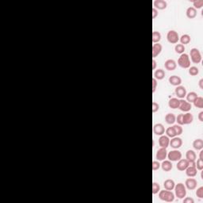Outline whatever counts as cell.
I'll list each match as a JSON object with an SVG mask.
<instances>
[{
    "instance_id": "6da1fadb",
    "label": "cell",
    "mask_w": 203,
    "mask_h": 203,
    "mask_svg": "<svg viewBox=\"0 0 203 203\" xmlns=\"http://www.w3.org/2000/svg\"><path fill=\"white\" fill-rule=\"evenodd\" d=\"M174 190H175V197L179 199H183L187 195V188L182 182H179L178 184H175Z\"/></svg>"
},
{
    "instance_id": "7a4b0ae2",
    "label": "cell",
    "mask_w": 203,
    "mask_h": 203,
    "mask_svg": "<svg viewBox=\"0 0 203 203\" xmlns=\"http://www.w3.org/2000/svg\"><path fill=\"white\" fill-rule=\"evenodd\" d=\"M159 198L160 199L167 202H172L175 200V194L171 190H160L159 192Z\"/></svg>"
},
{
    "instance_id": "3957f363",
    "label": "cell",
    "mask_w": 203,
    "mask_h": 203,
    "mask_svg": "<svg viewBox=\"0 0 203 203\" xmlns=\"http://www.w3.org/2000/svg\"><path fill=\"white\" fill-rule=\"evenodd\" d=\"M178 65L179 67L187 69L190 67V60L189 55L187 53H182L180 55V56L178 59Z\"/></svg>"
},
{
    "instance_id": "277c9868",
    "label": "cell",
    "mask_w": 203,
    "mask_h": 203,
    "mask_svg": "<svg viewBox=\"0 0 203 203\" xmlns=\"http://www.w3.org/2000/svg\"><path fill=\"white\" fill-rule=\"evenodd\" d=\"M190 57L191 61L194 64H199L202 61V54H201L199 49L197 48H193L190 49Z\"/></svg>"
},
{
    "instance_id": "5b68a950",
    "label": "cell",
    "mask_w": 203,
    "mask_h": 203,
    "mask_svg": "<svg viewBox=\"0 0 203 203\" xmlns=\"http://www.w3.org/2000/svg\"><path fill=\"white\" fill-rule=\"evenodd\" d=\"M182 152L179 151L178 149H174L168 152V160L171 162H177L179 161L180 159H182Z\"/></svg>"
},
{
    "instance_id": "8992f818",
    "label": "cell",
    "mask_w": 203,
    "mask_h": 203,
    "mask_svg": "<svg viewBox=\"0 0 203 203\" xmlns=\"http://www.w3.org/2000/svg\"><path fill=\"white\" fill-rule=\"evenodd\" d=\"M167 40L170 44H178L179 40V33L175 30H170L167 33Z\"/></svg>"
},
{
    "instance_id": "52a82bcc",
    "label": "cell",
    "mask_w": 203,
    "mask_h": 203,
    "mask_svg": "<svg viewBox=\"0 0 203 203\" xmlns=\"http://www.w3.org/2000/svg\"><path fill=\"white\" fill-rule=\"evenodd\" d=\"M179 109L182 112H189L190 110H191L192 109V106H191V103L188 102L187 100H184L183 99H179Z\"/></svg>"
},
{
    "instance_id": "ba28073f",
    "label": "cell",
    "mask_w": 203,
    "mask_h": 203,
    "mask_svg": "<svg viewBox=\"0 0 203 203\" xmlns=\"http://www.w3.org/2000/svg\"><path fill=\"white\" fill-rule=\"evenodd\" d=\"M185 187L187 189L190 190H193L196 189L197 185H198V181L194 178V177H189L185 182Z\"/></svg>"
},
{
    "instance_id": "9c48e42d",
    "label": "cell",
    "mask_w": 203,
    "mask_h": 203,
    "mask_svg": "<svg viewBox=\"0 0 203 203\" xmlns=\"http://www.w3.org/2000/svg\"><path fill=\"white\" fill-rule=\"evenodd\" d=\"M169 145L174 149H179L182 145V140L179 137V136H175L172 137L171 140H170V144Z\"/></svg>"
},
{
    "instance_id": "30bf717a",
    "label": "cell",
    "mask_w": 203,
    "mask_h": 203,
    "mask_svg": "<svg viewBox=\"0 0 203 203\" xmlns=\"http://www.w3.org/2000/svg\"><path fill=\"white\" fill-rule=\"evenodd\" d=\"M175 94L177 96V98L179 99H184V97L187 95V89L183 86L179 85L176 87V88L175 89Z\"/></svg>"
},
{
    "instance_id": "8fae6325",
    "label": "cell",
    "mask_w": 203,
    "mask_h": 203,
    "mask_svg": "<svg viewBox=\"0 0 203 203\" xmlns=\"http://www.w3.org/2000/svg\"><path fill=\"white\" fill-rule=\"evenodd\" d=\"M163 50V46L160 43H155V44H153L152 45V58L155 59V57H157L161 53V52Z\"/></svg>"
},
{
    "instance_id": "7c38bea8",
    "label": "cell",
    "mask_w": 203,
    "mask_h": 203,
    "mask_svg": "<svg viewBox=\"0 0 203 203\" xmlns=\"http://www.w3.org/2000/svg\"><path fill=\"white\" fill-rule=\"evenodd\" d=\"M153 133L156 136H162L165 133V128L163 124L161 123H156L153 126Z\"/></svg>"
},
{
    "instance_id": "4fadbf2b",
    "label": "cell",
    "mask_w": 203,
    "mask_h": 203,
    "mask_svg": "<svg viewBox=\"0 0 203 203\" xmlns=\"http://www.w3.org/2000/svg\"><path fill=\"white\" fill-rule=\"evenodd\" d=\"M168 156V151L165 148H160V149L157 150L155 158L158 161H163L165 160Z\"/></svg>"
},
{
    "instance_id": "5bb4252c",
    "label": "cell",
    "mask_w": 203,
    "mask_h": 203,
    "mask_svg": "<svg viewBox=\"0 0 203 203\" xmlns=\"http://www.w3.org/2000/svg\"><path fill=\"white\" fill-rule=\"evenodd\" d=\"M176 164V168L180 171H184L188 168L190 164V162L187 160V159H180Z\"/></svg>"
},
{
    "instance_id": "9a60e30c",
    "label": "cell",
    "mask_w": 203,
    "mask_h": 203,
    "mask_svg": "<svg viewBox=\"0 0 203 203\" xmlns=\"http://www.w3.org/2000/svg\"><path fill=\"white\" fill-rule=\"evenodd\" d=\"M153 6H154V8L156 9L157 11H163L167 8L168 3L165 0H155L153 2Z\"/></svg>"
},
{
    "instance_id": "2e32d148",
    "label": "cell",
    "mask_w": 203,
    "mask_h": 203,
    "mask_svg": "<svg viewBox=\"0 0 203 203\" xmlns=\"http://www.w3.org/2000/svg\"><path fill=\"white\" fill-rule=\"evenodd\" d=\"M164 67H165L166 70L170 71V72H172V71H174V70L176 69V67H177L176 62L175 61V60L172 59L167 60L164 62Z\"/></svg>"
},
{
    "instance_id": "e0dca14e",
    "label": "cell",
    "mask_w": 203,
    "mask_h": 203,
    "mask_svg": "<svg viewBox=\"0 0 203 203\" xmlns=\"http://www.w3.org/2000/svg\"><path fill=\"white\" fill-rule=\"evenodd\" d=\"M170 144V138L167 135H162L159 138V145L160 148H167L169 146Z\"/></svg>"
},
{
    "instance_id": "ac0fdd59",
    "label": "cell",
    "mask_w": 203,
    "mask_h": 203,
    "mask_svg": "<svg viewBox=\"0 0 203 203\" xmlns=\"http://www.w3.org/2000/svg\"><path fill=\"white\" fill-rule=\"evenodd\" d=\"M185 171H186L187 176L190 177H190H195L198 173V170L196 168L195 165H189L188 168L185 170Z\"/></svg>"
},
{
    "instance_id": "d6986e66",
    "label": "cell",
    "mask_w": 203,
    "mask_h": 203,
    "mask_svg": "<svg viewBox=\"0 0 203 203\" xmlns=\"http://www.w3.org/2000/svg\"><path fill=\"white\" fill-rule=\"evenodd\" d=\"M168 81L171 85L175 86V87H178V86L181 85V83H182V79L175 75L170 76L168 79Z\"/></svg>"
},
{
    "instance_id": "ffe728a7",
    "label": "cell",
    "mask_w": 203,
    "mask_h": 203,
    "mask_svg": "<svg viewBox=\"0 0 203 203\" xmlns=\"http://www.w3.org/2000/svg\"><path fill=\"white\" fill-rule=\"evenodd\" d=\"M160 168L163 171L168 172V171H171L172 168H173V164H172V162L169 160H164L160 164Z\"/></svg>"
},
{
    "instance_id": "44dd1931",
    "label": "cell",
    "mask_w": 203,
    "mask_h": 203,
    "mask_svg": "<svg viewBox=\"0 0 203 203\" xmlns=\"http://www.w3.org/2000/svg\"><path fill=\"white\" fill-rule=\"evenodd\" d=\"M196 158H197V155H196V153L194 150L189 149L187 150V152H186V159L189 162H195L196 161Z\"/></svg>"
},
{
    "instance_id": "7402d4cb",
    "label": "cell",
    "mask_w": 203,
    "mask_h": 203,
    "mask_svg": "<svg viewBox=\"0 0 203 203\" xmlns=\"http://www.w3.org/2000/svg\"><path fill=\"white\" fill-rule=\"evenodd\" d=\"M175 181L173 179H166L165 181L163 182V187H164L165 190H173L174 188H175Z\"/></svg>"
},
{
    "instance_id": "603a6c76",
    "label": "cell",
    "mask_w": 203,
    "mask_h": 203,
    "mask_svg": "<svg viewBox=\"0 0 203 203\" xmlns=\"http://www.w3.org/2000/svg\"><path fill=\"white\" fill-rule=\"evenodd\" d=\"M165 77V72L164 70L159 68V69L155 70L154 72V78L156 80H162Z\"/></svg>"
},
{
    "instance_id": "cb8c5ba5",
    "label": "cell",
    "mask_w": 203,
    "mask_h": 203,
    "mask_svg": "<svg viewBox=\"0 0 203 203\" xmlns=\"http://www.w3.org/2000/svg\"><path fill=\"white\" fill-rule=\"evenodd\" d=\"M186 15L188 18L194 19L197 16V10L194 8L193 6H190L186 11Z\"/></svg>"
},
{
    "instance_id": "d4e9b609",
    "label": "cell",
    "mask_w": 203,
    "mask_h": 203,
    "mask_svg": "<svg viewBox=\"0 0 203 203\" xmlns=\"http://www.w3.org/2000/svg\"><path fill=\"white\" fill-rule=\"evenodd\" d=\"M194 121V116L192 114L187 112L183 114V125H190Z\"/></svg>"
},
{
    "instance_id": "484cf974",
    "label": "cell",
    "mask_w": 203,
    "mask_h": 203,
    "mask_svg": "<svg viewBox=\"0 0 203 203\" xmlns=\"http://www.w3.org/2000/svg\"><path fill=\"white\" fill-rule=\"evenodd\" d=\"M175 120H176V117H175V115L173 113H168V114H166L165 121L167 124L173 125L174 123L175 122Z\"/></svg>"
},
{
    "instance_id": "4316f807",
    "label": "cell",
    "mask_w": 203,
    "mask_h": 203,
    "mask_svg": "<svg viewBox=\"0 0 203 203\" xmlns=\"http://www.w3.org/2000/svg\"><path fill=\"white\" fill-rule=\"evenodd\" d=\"M179 106V99L178 98H172L169 100L168 106L171 109H178Z\"/></svg>"
},
{
    "instance_id": "83f0119b",
    "label": "cell",
    "mask_w": 203,
    "mask_h": 203,
    "mask_svg": "<svg viewBox=\"0 0 203 203\" xmlns=\"http://www.w3.org/2000/svg\"><path fill=\"white\" fill-rule=\"evenodd\" d=\"M193 148H194L195 150L197 151H200V150H202L203 148V141L200 138L198 139L194 140L193 141Z\"/></svg>"
},
{
    "instance_id": "f1b7e54d",
    "label": "cell",
    "mask_w": 203,
    "mask_h": 203,
    "mask_svg": "<svg viewBox=\"0 0 203 203\" xmlns=\"http://www.w3.org/2000/svg\"><path fill=\"white\" fill-rule=\"evenodd\" d=\"M198 94L196 93V92H194V91H190V92H189L188 94H187L186 98H187V101L188 102L192 103V102H194L195 99L198 98Z\"/></svg>"
},
{
    "instance_id": "f546056e",
    "label": "cell",
    "mask_w": 203,
    "mask_h": 203,
    "mask_svg": "<svg viewBox=\"0 0 203 203\" xmlns=\"http://www.w3.org/2000/svg\"><path fill=\"white\" fill-rule=\"evenodd\" d=\"M179 40L181 42L180 44L185 45H188L191 41V38L189 34H183L181 36V38H179Z\"/></svg>"
},
{
    "instance_id": "4dcf8cb0",
    "label": "cell",
    "mask_w": 203,
    "mask_h": 203,
    "mask_svg": "<svg viewBox=\"0 0 203 203\" xmlns=\"http://www.w3.org/2000/svg\"><path fill=\"white\" fill-rule=\"evenodd\" d=\"M161 40V33L159 31H153L152 33V42L159 43Z\"/></svg>"
},
{
    "instance_id": "1f68e13d",
    "label": "cell",
    "mask_w": 203,
    "mask_h": 203,
    "mask_svg": "<svg viewBox=\"0 0 203 203\" xmlns=\"http://www.w3.org/2000/svg\"><path fill=\"white\" fill-rule=\"evenodd\" d=\"M194 106L199 109H202L203 108V98L201 96H198V98L195 99L194 102H193Z\"/></svg>"
},
{
    "instance_id": "d6a6232c",
    "label": "cell",
    "mask_w": 203,
    "mask_h": 203,
    "mask_svg": "<svg viewBox=\"0 0 203 203\" xmlns=\"http://www.w3.org/2000/svg\"><path fill=\"white\" fill-rule=\"evenodd\" d=\"M185 50H186L185 45H183L182 44H177L175 46V51L176 53L181 55V54L184 53Z\"/></svg>"
},
{
    "instance_id": "836d02e7",
    "label": "cell",
    "mask_w": 203,
    "mask_h": 203,
    "mask_svg": "<svg viewBox=\"0 0 203 203\" xmlns=\"http://www.w3.org/2000/svg\"><path fill=\"white\" fill-rule=\"evenodd\" d=\"M165 133L167 136H168L169 138L171 137V138H172V137H175V136H176V134H175V130H174V128L173 126H171V127H168V128H167V129H165Z\"/></svg>"
},
{
    "instance_id": "e575fe53",
    "label": "cell",
    "mask_w": 203,
    "mask_h": 203,
    "mask_svg": "<svg viewBox=\"0 0 203 203\" xmlns=\"http://www.w3.org/2000/svg\"><path fill=\"white\" fill-rule=\"evenodd\" d=\"M188 72L191 76H196L199 74V69H198V67H195V66H191V67H189Z\"/></svg>"
},
{
    "instance_id": "d590c367",
    "label": "cell",
    "mask_w": 203,
    "mask_h": 203,
    "mask_svg": "<svg viewBox=\"0 0 203 203\" xmlns=\"http://www.w3.org/2000/svg\"><path fill=\"white\" fill-rule=\"evenodd\" d=\"M160 190V186L156 182H152V194H156Z\"/></svg>"
},
{
    "instance_id": "8d00e7d4",
    "label": "cell",
    "mask_w": 203,
    "mask_h": 203,
    "mask_svg": "<svg viewBox=\"0 0 203 203\" xmlns=\"http://www.w3.org/2000/svg\"><path fill=\"white\" fill-rule=\"evenodd\" d=\"M193 7L196 10L202 9L203 6V0H195L193 1Z\"/></svg>"
},
{
    "instance_id": "74e56055",
    "label": "cell",
    "mask_w": 203,
    "mask_h": 203,
    "mask_svg": "<svg viewBox=\"0 0 203 203\" xmlns=\"http://www.w3.org/2000/svg\"><path fill=\"white\" fill-rule=\"evenodd\" d=\"M173 128H174V130H175V132L176 136H180V135L182 133V132H183V129H182V126H179V125H178V124H177V125H174Z\"/></svg>"
},
{
    "instance_id": "f35d334b",
    "label": "cell",
    "mask_w": 203,
    "mask_h": 203,
    "mask_svg": "<svg viewBox=\"0 0 203 203\" xmlns=\"http://www.w3.org/2000/svg\"><path fill=\"white\" fill-rule=\"evenodd\" d=\"M196 163V168L198 171H202L203 169V160L201 159H198L197 162H195Z\"/></svg>"
},
{
    "instance_id": "ab89813d",
    "label": "cell",
    "mask_w": 203,
    "mask_h": 203,
    "mask_svg": "<svg viewBox=\"0 0 203 203\" xmlns=\"http://www.w3.org/2000/svg\"><path fill=\"white\" fill-rule=\"evenodd\" d=\"M178 125L179 126H183V114H180L176 117V120H175Z\"/></svg>"
},
{
    "instance_id": "60d3db41",
    "label": "cell",
    "mask_w": 203,
    "mask_h": 203,
    "mask_svg": "<svg viewBox=\"0 0 203 203\" xmlns=\"http://www.w3.org/2000/svg\"><path fill=\"white\" fill-rule=\"evenodd\" d=\"M152 168L153 171H157L158 169L160 168V162L158 160L152 161Z\"/></svg>"
},
{
    "instance_id": "b9f144b4",
    "label": "cell",
    "mask_w": 203,
    "mask_h": 203,
    "mask_svg": "<svg viewBox=\"0 0 203 203\" xmlns=\"http://www.w3.org/2000/svg\"><path fill=\"white\" fill-rule=\"evenodd\" d=\"M196 196L198 198H203V187H198L196 190Z\"/></svg>"
},
{
    "instance_id": "7bdbcfd3",
    "label": "cell",
    "mask_w": 203,
    "mask_h": 203,
    "mask_svg": "<svg viewBox=\"0 0 203 203\" xmlns=\"http://www.w3.org/2000/svg\"><path fill=\"white\" fill-rule=\"evenodd\" d=\"M159 109H160V105H159V103H157L156 102H152V113L153 114H155V113H156L159 110Z\"/></svg>"
},
{
    "instance_id": "ee69618b",
    "label": "cell",
    "mask_w": 203,
    "mask_h": 203,
    "mask_svg": "<svg viewBox=\"0 0 203 203\" xmlns=\"http://www.w3.org/2000/svg\"><path fill=\"white\" fill-rule=\"evenodd\" d=\"M152 93H155V91H156V87H157V85H158V83H157V80L155 79V78H153L152 79Z\"/></svg>"
},
{
    "instance_id": "f6af8a7d",
    "label": "cell",
    "mask_w": 203,
    "mask_h": 203,
    "mask_svg": "<svg viewBox=\"0 0 203 203\" xmlns=\"http://www.w3.org/2000/svg\"><path fill=\"white\" fill-rule=\"evenodd\" d=\"M158 14H159V11L153 7L152 8V19H155L158 16Z\"/></svg>"
},
{
    "instance_id": "bcb514c9",
    "label": "cell",
    "mask_w": 203,
    "mask_h": 203,
    "mask_svg": "<svg viewBox=\"0 0 203 203\" xmlns=\"http://www.w3.org/2000/svg\"><path fill=\"white\" fill-rule=\"evenodd\" d=\"M194 200L192 198H183V203H194Z\"/></svg>"
},
{
    "instance_id": "7dc6e473",
    "label": "cell",
    "mask_w": 203,
    "mask_h": 203,
    "mask_svg": "<svg viewBox=\"0 0 203 203\" xmlns=\"http://www.w3.org/2000/svg\"><path fill=\"white\" fill-rule=\"evenodd\" d=\"M157 66V62L155 59H152V70H155Z\"/></svg>"
},
{
    "instance_id": "c3c4849f",
    "label": "cell",
    "mask_w": 203,
    "mask_h": 203,
    "mask_svg": "<svg viewBox=\"0 0 203 203\" xmlns=\"http://www.w3.org/2000/svg\"><path fill=\"white\" fill-rule=\"evenodd\" d=\"M198 120L200 121L201 122H202L203 121V111H201V112L198 114Z\"/></svg>"
},
{
    "instance_id": "681fc988",
    "label": "cell",
    "mask_w": 203,
    "mask_h": 203,
    "mask_svg": "<svg viewBox=\"0 0 203 203\" xmlns=\"http://www.w3.org/2000/svg\"><path fill=\"white\" fill-rule=\"evenodd\" d=\"M198 87L201 90H203V79H201L200 80L198 81Z\"/></svg>"
},
{
    "instance_id": "f907efd6",
    "label": "cell",
    "mask_w": 203,
    "mask_h": 203,
    "mask_svg": "<svg viewBox=\"0 0 203 203\" xmlns=\"http://www.w3.org/2000/svg\"><path fill=\"white\" fill-rule=\"evenodd\" d=\"M198 159H201L203 160V151L202 150H200V154H199V158Z\"/></svg>"
}]
</instances>
